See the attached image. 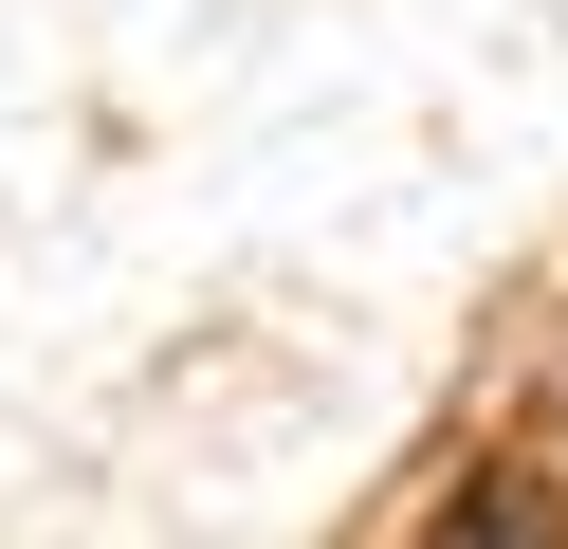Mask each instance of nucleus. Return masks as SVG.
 <instances>
[{
  "mask_svg": "<svg viewBox=\"0 0 568 549\" xmlns=\"http://www.w3.org/2000/svg\"><path fill=\"white\" fill-rule=\"evenodd\" d=\"M440 549H568V476L550 458H477L440 495Z\"/></svg>",
  "mask_w": 568,
  "mask_h": 549,
  "instance_id": "f257e3e1",
  "label": "nucleus"
}]
</instances>
